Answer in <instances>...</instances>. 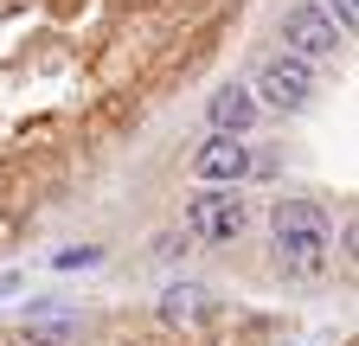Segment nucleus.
Returning a JSON list of instances; mask_svg holds the SVG:
<instances>
[{"label": "nucleus", "mask_w": 359, "mask_h": 346, "mask_svg": "<svg viewBox=\"0 0 359 346\" xmlns=\"http://www.w3.org/2000/svg\"><path fill=\"white\" fill-rule=\"evenodd\" d=\"M269 225H276V263H283L289 276H321V270H327V244H334V231H327V212H321V205L283 199Z\"/></svg>", "instance_id": "obj_1"}, {"label": "nucleus", "mask_w": 359, "mask_h": 346, "mask_svg": "<svg viewBox=\"0 0 359 346\" xmlns=\"http://www.w3.org/2000/svg\"><path fill=\"white\" fill-rule=\"evenodd\" d=\"M314 90V77H308V58H269L257 71V97L263 103H276V109H302Z\"/></svg>", "instance_id": "obj_2"}, {"label": "nucleus", "mask_w": 359, "mask_h": 346, "mask_svg": "<svg viewBox=\"0 0 359 346\" xmlns=\"http://www.w3.org/2000/svg\"><path fill=\"white\" fill-rule=\"evenodd\" d=\"M283 46H295V58H327L340 46V26L321 13V7H295L283 20Z\"/></svg>", "instance_id": "obj_3"}, {"label": "nucleus", "mask_w": 359, "mask_h": 346, "mask_svg": "<svg viewBox=\"0 0 359 346\" xmlns=\"http://www.w3.org/2000/svg\"><path fill=\"white\" fill-rule=\"evenodd\" d=\"M187 225H193L199 237H212V244H231V237L244 231V205H238L231 193H205V199L187 205Z\"/></svg>", "instance_id": "obj_4"}, {"label": "nucleus", "mask_w": 359, "mask_h": 346, "mask_svg": "<svg viewBox=\"0 0 359 346\" xmlns=\"http://www.w3.org/2000/svg\"><path fill=\"white\" fill-rule=\"evenodd\" d=\"M250 167H257V160H250V148H244L238 135H224V128H218V135L193 154V173H199V180H244Z\"/></svg>", "instance_id": "obj_5"}, {"label": "nucleus", "mask_w": 359, "mask_h": 346, "mask_svg": "<svg viewBox=\"0 0 359 346\" xmlns=\"http://www.w3.org/2000/svg\"><path fill=\"white\" fill-rule=\"evenodd\" d=\"M250 116H257V97H250V90H238V83L212 97V122L224 128V135H244V128H250Z\"/></svg>", "instance_id": "obj_6"}, {"label": "nucleus", "mask_w": 359, "mask_h": 346, "mask_svg": "<svg viewBox=\"0 0 359 346\" xmlns=\"http://www.w3.org/2000/svg\"><path fill=\"white\" fill-rule=\"evenodd\" d=\"M199 314H205V289H167L161 321H199Z\"/></svg>", "instance_id": "obj_7"}, {"label": "nucleus", "mask_w": 359, "mask_h": 346, "mask_svg": "<svg viewBox=\"0 0 359 346\" xmlns=\"http://www.w3.org/2000/svg\"><path fill=\"white\" fill-rule=\"evenodd\" d=\"M334 20H340V32H353V20H359V0H334Z\"/></svg>", "instance_id": "obj_8"}]
</instances>
